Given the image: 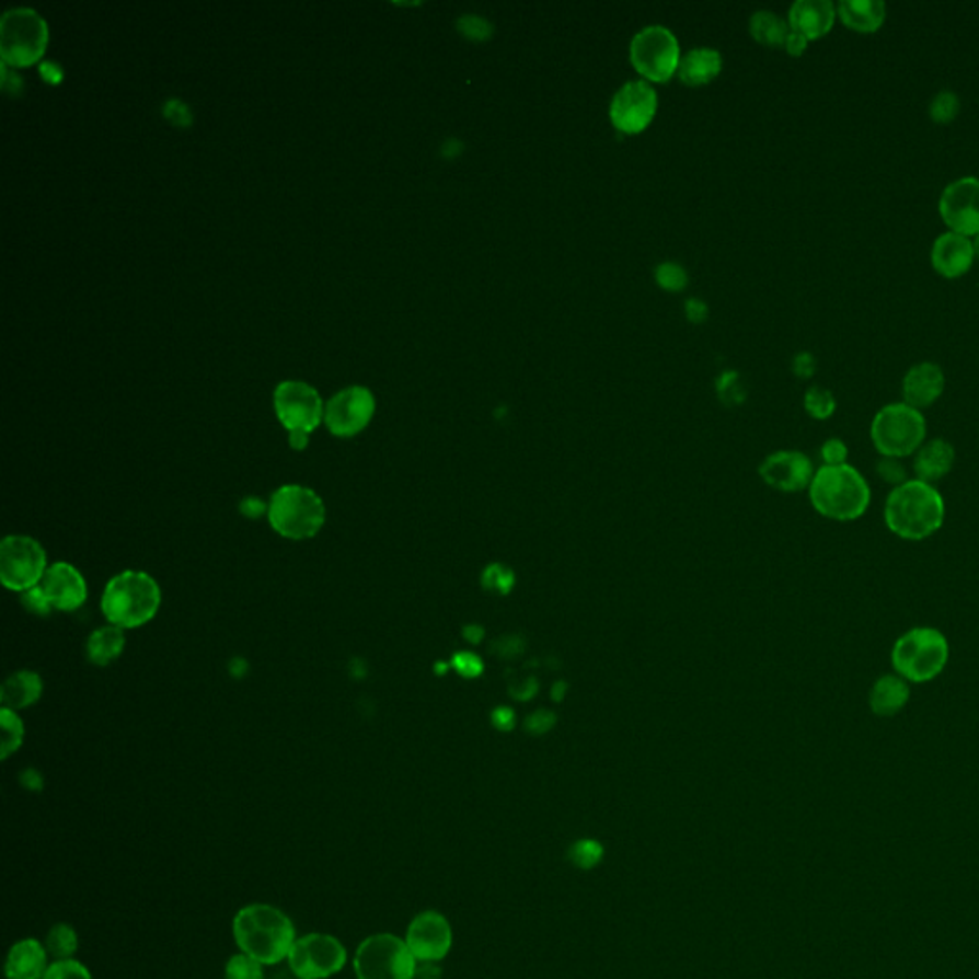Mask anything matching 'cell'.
I'll return each mask as SVG.
<instances>
[{
  "instance_id": "41",
  "label": "cell",
  "mask_w": 979,
  "mask_h": 979,
  "mask_svg": "<svg viewBox=\"0 0 979 979\" xmlns=\"http://www.w3.org/2000/svg\"><path fill=\"white\" fill-rule=\"evenodd\" d=\"M43 979H92L91 972L79 960H56L48 966Z\"/></svg>"
},
{
  "instance_id": "18",
  "label": "cell",
  "mask_w": 979,
  "mask_h": 979,
  "mask_svg": "<svg viewBox=\"0 0 979 979\" xmlns=\"http://www.w3.org/2000/svg\"><path fill=\"white\" fill-rule=\"evenodd\" d=\"M758 473H760L761 481L771 488L792 494V492L809 490V484L814 481L815 468L814 461L809 460L806 453L796 452V450H781V452L771 453L761 461Z\"/></svg>"
},
{
  "instance_id": "16",
  "label": "cell",
  "mask_w": 979,
  "mask_h": 979,
  "mask_svg": "<svg viewBox=\"0 0 979 979\" xmlns=\"http://www.w3.org/2000/svg\"><path fill=\"white\" fill-rule=\"evenodd\" d=\"M940 215L949 232L979 235V178L966 176L951 182L940 197Z\"/></svg>"
},
{
  "instance_id": "40",
  "label": "cell",
  "mask_w": 979,
  "mask_h": 979,
  "mask_svg": "<svg viewBox=\"0 0 979 979\" xmlns=\"http://www.w3.org/2000/svg\"><path fill=\"white\" fill-rule=\"evenodd\" d=\"M571 857L581 868H591L603 857V848L596 840H580L573 845Z\"/></svg>"
},
{
  "instance_id": "32",
  "label": "cell",
  "mask_w": 979,
  "mask_h": 979,
  "mask_svg": "<svg viewBox=\"0 0 979 979\" xmlns=\"http://www.w3.org/2000/svg\"><path fill=\"white\" fill-rule=\"evenodd\" d=\"M79 947L77 932L69 924H56L46 935L45 949L56 960H69Z\"/></svg>"
},
{
  "instance_id": "9",
  "label": "cell",
  "mask_w": 979,
  "mask_h": 979,
  "mask_svg": "<svg viewBox=\"0 0 979 979\" xmlns=\"http://www.w3.org/2000/svg\"><path fill=\"white\" fill-rule=\"evenodd\" d=\"M355 972L358 979H414L417 966L404 940L376 934L356 949Z\"/></svg>"
},
{
  "instance_id": "26",
  "label": "cell",
  "mask_w": 979,
  "mask_h": 979,
  "mask_svg": "<svg viewBox=\"0 0 979 979\" xmlns=\"http://www.w3.org/2000/svg\"><path fill=\"white\" fill-rule=\"evenodd\" d=\"M837 14L848 30L871 35L886 22V4L882 0H842L837 4Z\"/></svg>"
},
{
  "instance_id": "47",
  "label": "cell",
  "mask_w": 979,
  "mask_h": 979,
  "mask_svg": "<svg viewBox=\"0 0 979 979\" xmlns=\"http://www.w3.org/2000/svg\"><path fill=\"white\" fill-rule=\"evenodd\" d=\"M492 727L499 733H511L517 727V716L509 706H497L490 714Z\"/></svg>"
},
{
  "instance_id": "24",
  "label": "cell",
  "mask_w": 979,
  "mask_h": 979,
  "mask_svg": "<svg viewBox=\"0 0 979 979\" xmlns=\"http://www.w3.org/2000/svg\"><path fill=\"white\" fill-rule=\"evenodd\" d=\"M911 686L907 679L894 673H884L874 681L868 693V709L874 716L894 717L909 704Z\"/></svg>"
},
{
  "instance_id": "52",
  "label": "cell",
  "mask_w": 979,
  "mask_h": 979,
  "mask_svg": "<svg viewBox=\"0 0 979 979\" xmlns=\"http://www.w3.org/2000/svg\"><path fill=\"white\" fill-rule=\"evenodd\" d=\"M566 694H568V683H566L565 679H558L551 687V701L563 702L566 699Z\"/></svg>"
},
{
  "instance_id": "35",
  "label": "cell",
  "mask_w": 979,
  "mask_h": 979,
  "mask_svg": "<svg viewBox=\"0 0 979 979\" xmlns=\"http://www.w3.org/2000/svg\"><path fill=\"white\" fill-rule=\"evenodd\" d=\"M958 112H960V100L953 91L937 92L928 107L930 119L937 125H949L955 122Z\"/></svg>"
},
{
  "instance_id": "56",
  "label": "cell",
  "mask_w": 979,
  "mask_h": 979,
  "mask_svg": "<svg viewBox=\"0 0 979 979\" xmlns=\"http://www.w3.org/2000/svg\"><path fill=\"white\" fill-rule=\"evenodd\" d=\"M452 670V666L446 663L435 664V671H437L438 676H445L446 671Z\"/></svg>"
},
{
  "instance_id": "55",
  "label": "cell",
  "mask_w": 979,
  "mask_h": 979,
  "mask_svg": "<svg viewBox=\"0 0 979 979\" xmlns=\"http://www.w3.org/2000/svg\"><path fill=\"white\" fill-rule=\"evenodd\" d=\"M242 509L243 511H245V515L256 517L258 512H263L264 505L261 504L258 499H255V497H249V499H245V502H243Z\"/></svg>"
},
{
  "instance_id": "38",
  "label": "cell",
  "mask_w": 979,
  "mask_h": 979,
  "mask_svg": "<svg viewBox=\"0 0 979 979\" xmlns=\"http://www.w3.org/2000/svg\"><path fill=\"white\" fill-rule=\"evenodd\" d=\"M876 475H878L882 483L889 484L891 490L901 486L907 481H911L903 463H901V460H897V458H882L880 456V460L876 463Z\"/></svg>"
},
{
  "instance_id": "17",
  "label": "cell",
  "mask_w": 979,
  "mask_h": 979,
  "mask_svg": "<svg viewBox=\"0 0 979 979\" xmlns=\"http://www.w3.org/2000/svg\"><path fill=\"white\" fill-rule=\"evenodd\" d=\"M406 945L415 960H440L452 949V926L440 912H422L407 928Z\"/></svg>"
},
{
  "instance_id": "33",
  "label": "cell",
  "mask_w": 979,
  "mask_h": 979,
  "mask_svg": "<svg viewBox=\"0 0 979 979\" xmlns=\"http://www.w3.org/2000/svg\"><path fill=\"white\" fill-rule=\"evenodd\" d=\"M481 584L490 594L509 596L517 584V576L512 573V568L505 566L504 563H490L483 571Z\"/></svg>"
},
{
  "instance_id": "46",
  "label": "cell",
  "mask_w": 979,
  "mask_h": 979,
  "mask_svg": "<svg viewBox=\"0 0 979 979\" xmlns=\"http://www.w3.org/2000/svg\"><path fill=\"white\" fill-rule=\"evenodd\" d=\"M22 603L27 611L37 614V617H48V614L54 611L50 603L46 601L45 594L41 591L38 586L37 588L30 589V591L22 594Z\"/></svg>"
},
{
  "instance_id": "23",
  "label": "cell",
  "mask_w": 979,
  "mask_h": 979,
  "mask_svg": "<svg viewBox=\"0 0 979 979\" xmlns=\"http://www.w3.org/2000/svg\"><path fill=\"white\" fill-rule=\"evenodd\" d=\"M955 460H957L955 446L943 438H934L920 446L919 452L914 453L912 473L914 479H919L922 483H940L953 471Z\"/></svg>"
},
{
  "instance_id": "20",
  "label": "cell",
  "mask_w": 979,
  "mask_h": 979,
  "mask_svg": "<svg viewBox=\"0 0 979 979\" xmlns=\"http://www.w3.org/2000/svg\"><path fill=\"white\" fill-rule=\"evenodd\" d=\"M930 258L934 270L943 278H960L970 272L976 261L972 240L955 232H945L932 245Z\"/></svg>"
},
{
  "instance_id": "6",
  "label": "cell",
  "mask_w": 979,
  "mask_h": 979,
  "mask_svg": "<svg viewBox=\"0 0 979 979\" xmlns=\"http://www.w3.org/2000/svg\"><path fill=\"white\" fill-rule=\"evenodd\" d=\"M272 528L289 540H309L324 528L325 505L314 490L287 484L272 494L268 505Z\"/></svg>"
},
{
  "instance_id": "12",
  "label": "cell",
  "mask_w": 979,
  "mask_h": 979,
  "mask_svg": "<svg viewBox=\"0 0 979 979\" xmlns=\"http://www.w3.org/2000/svg\"><path fill=\"white\" fill-rule=\"evenodd\" d=\"M287 963L297 979H327L347 965V949L333 935L309 934L293 943Z\"/></svg>"
},
{
  "instance_id": "15",
  "label": "cell",
  "mask_w": 979,
  "mask_h": 979,
  "mask_svg": "<svg viewBox=\"0 0 979 979\" xmlns=\"http://www.w3.org/2000/svg\"><path fill=\"white\" fill-rule=\"evenodd\" d=\"M656 107V91L647 81L625 83L611 102L612 125L624 135H640L655 119Z\"/></svg>"
},
{
  "instance_id": "50",
  "label": "cell",
  "mask_w": 979,
  "mask_h": 979,
  "mask_svg": "<svg viewBox=\"0 0 979 979\" xmlns=\"http://www.w3.org/2000/svg\"><path fill=\"white\" fill-rule=\"evenodd\" d=\"M807 43H809V41H807L804 35H799L796 31H791L788 37H786V43H784V48H786V53L794 56V58H799L802 54L806 53Z\"/></svg>"
},
{
  "instance_id": "1",
  "label": "cell",
  "mask_w": 979,
  "mask_h": 979,
  "mask_svg": "<svg viewBox=\"0 0 979 979\" xmlns=\"http://www.w3.org/2000/svg\"><path fill=\"white\" fill-rule=\"evenodd\" d=\"M884 522L891 534L907 542H922L945 522V502L934 484L911 479L889 492Z\"/></svg>"
},
{
  "instance_id": "30",
  "label": "cell",
  "mask_w": 979,
  "mask_h": 979,
  "mask_svg": "<svg viewBox=\"0 0 979 979\" xmlns=\"http://www.w3.org/2000/svg\"><path fill=\"white\" fill-rule=\"evenodd\" d=\"M750 33H752V37L760 45L776 48V46H784V43H786V37L791 33V25L781 20L779 15L773 14V12L763 10V12H756L752 15Z\"/></svg>"
},
{
  "instance_id": "10",
  "label": "cell",
  "mask_w": 979,
  "mask_h": 979,
  "mask_svg": "<svg viewBox=\"0 0 979 979\" xmlns=\"http://www.w3.org/2000/svg\"><path fill=\"white\" fill-rule=\"evenodd\" d=\"M630 60L650 83H666L678 73L681 53L676 35L663 25H650L632 38Z\"/></svg>"
},
{
  "instance_id": "36",
  "label": "cell",
  "mask_w": 979,
  "mask_h": 979,
  "mask_svg": "<svg viewBox=\"0 0 979 979\" xmlns=\"http://www.w3.org/2000/svg\"><path fill=\"white\" fill-rule=\"evenodd\" d=\"M263 966L255 958L240 953L228 960L224 976L227 979H264Z\"/></svg>"
},
{
  "instance_id": "14",
  "label": "cell",
  "mask_w": 979,
  "mask_h": 979,
  "mask_svg": "<svg viewBox=\"0 0 979 979\" xmlns=\"http://www.w3.org/2000/svg\"><path fill=\"white\" fill-rule=\"evenodd\" d=\"M376 412V399L366 387H348L330 399L325 406V425L335 437H355L368 427Z\"/></svg>"
},
{
  "instance_id": "29",
  "label": "cell",
  "mask_w": 979,
  "mask_h": 979,
  "mask_svg": "<svg viewBox=\"0 0 979 979\" xmlns=\"http://www.w3.org/2000/svg\"><path fill=\"white\" fill-rule=\"evenodd\" d=\"M125 632L117 625L110 624L91 633L87 641V658L96 666L114 663L125 650Z\"/></svg>"
},
{
  "instance_id": "25",
  "label": "cell",
  "mask_w": 979,
  "mask_h": 979,
  "mask_svg": "<svg viewBox=\"0 0 979 979\" xmlns=\"http://www.w3.org/2000/svg\"><path fill=\"white\" fill-rule=\"evenodd\" d=\"M48 953L37 940H23L10 949L4 966L7 979H43L48 966Z\"/></svg>"
},
{
  "instance_id": "7",
  "label": "cell",
  "mask_w": 979,
  "mask_h": 979,
  "mask_svg": "<svg viewBox=\"0 0 979 979\" xmlns=\"http://www.w3.org/2000/svg\"><path fill=\"white\" fill-rule=\"evenodd\" d=\"M871 440L882 458L903 460L926 442V419L905 402L888 404L874 415Z\"/></svg>"
},
{
  "instance_id": "19",
  "label": "cell",
  "mask_w": 979,
  "mask_h": 979,
  "mask_svg": "<svg viewBox=\"0 0 979 979\" xmlns=\"http://www.w3.org/2000/svg\"><path fill=\"white\" fill-rule=\"evenodd\" d=\"M38 588L45 594L46 601L54 611H77L79 607H83L89 596L83 574L69 563H54L48 566Z\"/></svg>"
},
{
  "instance_id": "8",
  "label": "cell",
  "mask_w": 979,
  "mask_h": 979,
  "mask_svg": "<svg viewBox=\"0 0 979 979\" xmlns=\"http://www.w3.org/2000/svg\"><path fill=\"white\" fill-rule=\"evenodd\" d=\"M48 25L37 10L10 8L0 18V54L10 66H30L45 53Z\"/></svg>"
},
{
  "instance_id": "2",
  "label": "cell",
  "mask_w": 979,
  "mask_h": 979,
  "mask_svg": "<svg viewBox=\"0 0 979 979\" xmlns=\"http://www.w3.org/2000/svg\"><path fill=\"white\" fill-rule=\"evenodd\" d=\"M234 937L242 953L268 966L289 957L297 942L293 922L286 912L263 903L249 905L235 914Z\"/></svg>"
},
{
  "instance_id": "49",
  "label": "cell",
  "mask_w": 979,
  "mask_h": 979,
  "mask_svg": "<svg viewBox=\"0 0 979 979\" xmlns=\"http://www.w3.org/2000/svg\"><path fill=\"white\" fill-rule=\"evenodd\" d=\"M792 369H794V373L802 377V379H809V377L814 376L815 369H817V360H815V356L809 355V353H799V355L794 358Z\"/></svg>"
},
{
  "instance_id": "48",
  "label": "cell",
  "mask_w": 979,
  "mask_h": 979,
  "mask_svg": "<svg viewBox=\"0 0 979 979\" xmlns=\"http://www.w3.org/2000/svg\"><path fill=\"white\" fill-rule=\"evenodd\" d=\"M538 691H540V683H538V679H535L534 676L520 679V681H515V683L509 687V694H511L515 701L519 702L532 701L535 694H538Z\"/></svg>"
},
{
  "instance_id": "43",
  "label": "cell",
  "mask_w": 979,
  "mask_h": 979,
  "mask_svg": "<svg viewBox=\"0 0 979 979\" xmlns=\"http://www.w3.org/2000/svg\"><path fill=\"white\" fill-rule=\"evenodd\" d=\"M557 724V714L551 710H534L530 716L525 719V732L532 737H542L553 732V727Z\"/></svg>"
},
{
  "instance_id": "22",
  "label": "cell",
  "mask_w": 979,
  "mask_h": 979,
  "mask_svg": "<svg viewBox=\"0 0 979 979\" xmlns=\"http://www.w3.org/2000/svg\"><path fill=\"white\" fill-rule=\"evenodd\" d=\"M837 18V4L829 0H798L788 12V25L807 41H817L829 35Z\"/></svg>"
},
{
  "instance_id": "21",
  "label": "cell",
  "mask_w": 979,
  "mask_h": 979,
  "mask_svg": "<svg viewBox=\"0 0 979 979\" xmlns=\"http://www.w3.org/2000/svg\"><path fill=\"white\" fill-rule=\"evenodd\" d=\"M903 402L914 410L934 406L945 391V373L934 362L912 366L903 377Z\"/></svg>"
},
{
  "instance_id": "5",
  "label": "cell",
  "mask_w": 979,
  "mask_h": 979,
  "mask_svg": "<svg viewBox=\"0 0 979 979\" xmlns=\"http://www.w3.org/2000/svg\"><path fill=\"white\" fill-rule=\"evenodd\" d=\"M949 641L935 627L920 625L905 632L891 648V666L909 683H928L949 664Z\"/></svg>"
},
{
  "instance_id": "13",
  "label": "cell",
  "mask_w": 979,
  "mask_h": 979,
  "mask_svg": "<svg viewBox=\"0 0 979 979\" xmlns=\"http://www.w3.org/2000/svg\"><path fill=\"white\" fill-rule=\"evenodd\" d=\"M274 407L281 425L289 433H312L325 414L322 399L314 387L302 381H284L274 391Z\"/></svg>"
},
{
  "instance_id": "4",
  "label": "cell",
  "mask_w": 979,
  "mask_h": 979,
  "mask_svg": "<svg viewBox=\"0 0 979 979\" xmlns=\"http://www.w3.org/2000/svg\"><path fill=\"white\" fill-rule=\"evenodd\" d=\"M161 607V589L150 574L125 571L107 581L102 596V612L110 624L133 630L148 624Z\"/></svg>"
},
{
  "instance_id": "42",
  "label": "cell",
  "mask_w": 979,
  "mask_h": 979,
  "mask_svg": "<svg viewBox=\"0 0 979 979\" xmlns=\"http://www.w3.org/2000/svg\"><path fill=\"white\" fill-rule=\"evenodd\" d=\"M656 281L663 289L679 291L687 286V274L681 266L673 263H664L656 270Z\"/></svg>"
},
{
  "instance_id": "39",
  "label": "cell",
  "mask_w": 979,
  "mask_h": 979,
  "mask_svg": "<svg viewBox=\"0 0 979 979\" xmlns=\"http://www.w3.org/2000/svg\"><path fill=\"white\" fill-rule=\"evenodd\" d=\"M450 666H452V670L458 671V676H461L463 679L481 678L484 673L483 658L475 655V653H469V650L456 653V655L452 656V660H450Z\"/></svg>"
},
{
  "instance_id": "54",
  "label": "cell",
  "mask_w": 979,
  "mask_h": 979,
  "mask_svg": "<svg viewBox=\"0 0 979 979\" xmlns=\"http://www.w3.org/2000/svg\"><path fill=\"white\" fill-rule=\"evenodd\" d=\"M687 312L693 322H701L702 318L706 316V307L701 301H689L687 302Z\"/></svg>"
},
{
  "instance_id": "28",
  "label": "cell",
  "mask_w": 979,
  "mask_h": 979,
  "mask_svg": "<svg viewBox=\"0 0 979 979\" xmlns=\"http://www.w3.org/2000/svg\"><path fill=\"white\" fill-rule=\"evenodd\" d=\"M43 694V679L31 670L15 671L4 681L0 689V702L2 709L22 710L41 699Z\"/></svg>"
},
{
  "instance_id": "31",
  "label": "cell",
  "mask_w": 979,
  "mask_h": 979,
  "mask_svg": "<svg viewBox=\"0 0 979 979\" xmlns=\"http://www.w3.org/2000/svg\"><path fill=\"white\" fill-rule=\"evenodd\" d=\"M25 737L22 717L14 710H0V746H2V760H8L12 753L22 746Z\"/></svg>"
},
{
  "instance_id": "27",
  "label": "cell",
  "mask_w": 979,
  "mask_h": 979,
  "mask_svg": "<svg viewBox=\"0 0 979 979\" xmlns=\"http://www.w3.org/2000/svg\"><path fill=\"white\" fill-rule=\"evenodd\" d=\"M722 71V56L712 48H694L679 61L678 76L687 87H702L714 81Z\"/></svg>"
},
{
  "instance_id": "57",
  "label": "cell",
  "mask_w": 979,
  "mask_h": 979,
  "mask_svg": "<svg viewBox=\"0 0 979 979\" xmlns=\"http://www.w3.org/2000/svg\"><path fill=\"white\" fill-rule=\"evenodd\" d=\"M972 245H974V255H976V258H979V235H976V238H974Z\"/></svg>"
},
{
  "instance_id": "34",
  "label": "cell",
  "mask_w": 979,
  "mask_h": 979,
  "mask_svg": "<svg viewBox=\"0 0 979 979\" xmlns=\"http://www.w3.org/2000/svg\"><path fill=\"white\" fill-rule=\"evenodd\" d=\"M804 407L809 417H814L817 422H827L837 412V399L827 389L811 387L804 396Z\"/></svg>"
},
{
  "instance_id": "37",
  "label": "cell",
  "mask_w": 979,
  "mask_h": 979,
  "mask_svg": "<svg viewBox=\"0 0 979 979\" xmlns=\"http://www.w3.org/2000/svg\"><path fill=\"white\" fill-rule=\"evenodd\" d=\"M527 648V640L519 633H505L502 637L492 641V655L502 658V660H515L519 658Z\"/></svg>"
},
{
  "instance_id": "51",
  "label": "cell",
  "mask_w": 979,
  "mask_h": 979,
  "mask_svg": "<svg viewBox=\"0 0 979 979\" xmlns=\"http://www.w3.org/2000/svg\"><path fill=\"white\" fill-rule=\"evenodd\" d=\"M463 640L468 641L469 645H481L484 641V635H486V630H484L481 624H468L463 627Z\"/></svg>"
},
{
  "instance_id": "44",
  "label": "cell",
  "mask_w": 979,
  "mask_h": 979,
  "mask_svg": "<svg viewBox=\"0 0 979 979\" xmlns=\"http://www.w3.org/2000/svg\"><path fill=\"white\" fill-rule=\"evenodd\" d=\"M819 456H821L822 465L837 468V465H845L848 463L850 450H848V445H845L842 438H829L827 442H822Z\"/></svg>"
},
{
  "instance_id": "53",
  "label": "cell",
  "mask_w": 979,
  "mask_h": 979,
  "mask_svg": "<svg viewBox=\"0 0 979 979\" xmlns=\"http://www.w3.org/2000/svg\"><path fill=\"white\" fill-rule=\"evenodd\" d=\"M289 445L295 450H304L307 446H309V433H301V430H295V433H289Z\"/></svg>"
},
{
  "instance_id": "3",
  "label": "cell",
  "mask_w": 979,
  "mask_h": 979,
  "mask_svg": "<svg viewBox=\"0 0 979 979\" xmlns=\"http://www.w3.org/2000/svg\"><path fill=\"white\" fill-rule=\"evenodd\" d=\"M809 502L821 517L838 522H852L865 515L871 505V486L865 476L850 463L837 468H821L815 471L809 484Z\"/></svg>"
},
{
  "instance_id": "11",
  "label": "cell",
  "mask_w": 979,
  "mask_h": 979,
  "mask_svg": "<svg viewBox=\"0 0 979 979\" xmlns=\"http://www.w3.org/2000/svg\"><path fill=\"white\" fill-rule=\"evenodd\" d=\"M46 551L30 535H8L0 545V580L4 588L25 594L45 578Z\"/></svg>"
},
{
  "instance_id": "45",
  "label": "cell",
  "mask_w": 979,
  "mask_h": 979,
  "mask_svg": "<svg viewBox=\"0 0 979 979\" xmlns=\"http://www.w3.org/2000/svg\"><path fill=\"white\" fill-rule=\"evenodd\" d=\"M461 33L473 41H486L492 35V25L479 15H463L458 22Z\"/></svg>"
}]
</instances>
